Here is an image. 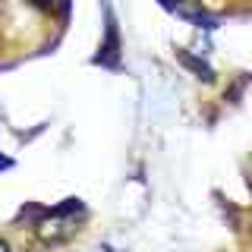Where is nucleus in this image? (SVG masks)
I'll list each match as a JSON object with an SVG mask.
<instances>
[{
	"label": "nucleus",
	"mask_w": 252,
	"mask_h": 252,
	"mask_svg": "<svg viewBox=\"0 0 252 252\" xmlns=\"http://www.w3.org/2000/svg\"><path fill=\"white\" fill-rule=\"evenodd\" d=\"M82 218H85V205L79 199H66V202L54 205V208H41L38 218L32 220V227H35V233L44 243H63L79 230Z\"/></svg>",
	"instance_id": "1"
},
{
	"label": "nucleus",
	"mask_w": 252,
	"mask_h": 252,
	"mask_svg": "<svg viewBox=\"0 0 252 252\" xmlns=\"http://www.w3.org/2000/svg\"><path fill=\"white\" fill-rule=\"evenodd\" d=\"M6 167H13V161H10V158H3V155H0V170H6Z\"/></svg>",
	"instance_id": "2"
},
{
	"label": "nucleus",
	"mask_w": 252,
	"mask_h": 252,
	"mask_svg": "<svg viewBox=\"0 0 252 252\" xmlns=\"http://www.w3.org/2000/svg\"><path fill=\"white\" fill-rule=\"evenodd\" d=\"M0 252H10V246H6V243H3V240H0Z\"/></svg>",
	"instance_id": "3"
}]
</instances>
